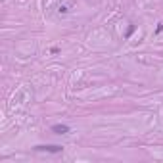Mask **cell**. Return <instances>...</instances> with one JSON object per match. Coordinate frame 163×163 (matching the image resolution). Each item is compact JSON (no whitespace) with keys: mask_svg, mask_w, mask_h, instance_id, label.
Listing matches in <instances>:
<instances>
[{"mask_svg":"<svg viewBox=\"0 0 163 163\" xmlns=\"http://www.w3.org/2000/svg\"><path fill=\"white\" fill-rule=\"evenodd\" d=\"M52 132H56V134H67L69 127L67 125H52Z\"/></svg>","mask_w":163,"mask_h":163,"instance_id":"2","label":"cell"},{"mask_svg":"<svg viewBox=\"0 0 163 163\" xmlns=\"http://www.w3.org/2000/svg\"><path fill=\"white\" fill-rule=\"evenodd\" d=\"M161 31H163V23H159V25H157V29H156V35H159Z\"/></svg>","mask_w":163,"mask_h":163,"instance_id":"4","label":"cell"},{"mask_svg":"<svg viewBox=\"0 0 163 163\" xmlns=\"http://www.w3.org/2000/svg\"><path fill=\"white\" fill-rule=\"evenodd\" d=\"M37 152H50V154H60L63 150L62 146H56V144H48V146H35Z\"/></svg>","mask_w":163,"mask_h":163,"instance_id":"1","label":"cell"},{"mask_svg":"<svg viewBox=\"0 0 163 163\" xmlns=\"http://www.w3.org/2000/svg\"><path fill=\"white\" fill-rule=\"evenodd\" d=\"M132 31H134V25H131V27H129V31H127V38H129V37L132 35Z\"/></svg>","mask_w":163,"mask_h":163,"instance_id":"3","label":"cell"},{"mask_svg":"<svg viewBox=\"0 0 163 163\" xmlns=\"http://www.w3.org/2000/svg\"><path fill=\"white\" fill-rule=\"evenodd\" d=\"M58 12H60V13H67V8H65V6H60V10H58Z\"/></svg>","mask_w":163,"mask_h":163,"instance_id":"5","label":"cell"}]
</instances>
